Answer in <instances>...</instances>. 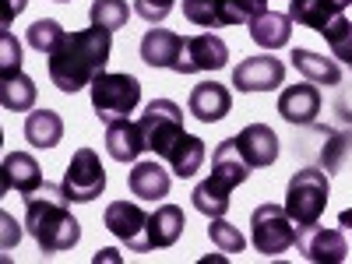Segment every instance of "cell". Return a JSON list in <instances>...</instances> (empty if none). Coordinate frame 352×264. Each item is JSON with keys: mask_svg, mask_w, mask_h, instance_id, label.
I'll list each match as a JSON object with an SVG mask.
<instances>
[{"mask_svg": "<svg viewBox=\"0 0 352 264\" xmlns=\"http://www.w3.org/2000/svg\"><path fill=\"white\" fill-rule=\"evenodd\" d=\"M113 53V32L109 28H85V32H71L60 46L50 53V81L60 88V92L74 96L78 88L92 85Z\"/></svg>", "mask_w": 352, "mask_h": 264, "instance_id": "obj_1", "label": "cell"}, {"mask_svg": "<svg viewBox=\"0 0 352 264\" xmlns=\"http://www.w3.org/2000/svg\"><path fill=\"white\" fill-rule=\"evenodd\" d=\"M67 204H71V197H67L64 184L60 187L43 184L32 194H25V229L39 243L43 254H64V250L78 247L81 226L67 212Z\"/></svg>", "mask_w": 352, "mask_h": 264, "instance_id": "obj_2", "label": "cell"}, {"mask_svg": "<svg viewBox=\"0 0 352 264\" xmlns=\"http://www.w3.org/2000/svg\"><path fill=\"white\" fill-rule=\"evenodd\" d=\"M328 190H331V184H328L324 169H317V166L296 169V176L289 180V190H285V212L296 222V229L320 222L324 204H328Z\"/></svg>", "mask_w": 352, "mask_h": 264, "instance_id": "obj_3", "label": "cell"}, {"mask_svg": "<svg viewBox=\"0 0 352 264\" xmlns=\"http://www.w3.org/2000/svg\"><path fill=\"white\" fill-rule=\"evenodd\" d=\"M138 127H141V138H144V148L162 155V159L176 148V141L187 134L184 131V109L173 99H152L144 106V113L138 116Z\"/></svg>", "mask_w": 352, "mask_h": 264, "instance_id": "obj_4", "label": "cell"}, {"mask_svg": "<svg viewBox=\"0 0 352 264\" xmlns=\"http://www.w3.org/2000/svg\"><path fill=\"white\" fill-rule=\"evenodd\" d=\"M141 102V81L134 74H99L92 81V109L99 113L102 124L127 120Z\"/></svg>", "mask_w": 352, "mask_h": 264, "instance_id": "obj_5", "label": "cell"}, {"mask_svg": "<svg viewBox=\"0 0 352 264\" xmlns=\"http://www.w3.org/2000/svg\"><path fill=\"white\" fill-rule=\"evenodd\" d=\"M250 243L264 257H278L296 247V222L289 219L282 204H257L250 215Z\"/></svg>", "mask_w": 352, "mask_h": 264, "instance_id": "obj_6", "label": "cell"}, {"mask_svg": "<svg viewBox=\"0 0 352 264\" xmlns=\"http://www.w3.org/2000/svg\"><path fill=\"white\" fill-rule=\"evenodd\" d=\"M102 226L113 232L120 243H127L134 254H148V212L134 201H113L106 215H102Z\"/></svg>", "mask_w": 352, "mask_h": 264, "instance_id": "obj_7", "label": "cell"}, {"mask_svg": "<svg viewBox=\"0 0 352 264\" xmlns=\"http://www.w3.org/2000/svg\"><path fill=\"white\" fill-rule=\"evenodd\" d=\"M64 190L71 201L78 204H88V201H96L102 190H106V169L99 162V155L92 148H78L67 173H64Z\"/></svg>", "mask_w": 352, "mask_h": 264, "instance_id": "obj_8", "label": "cell"}, {"mask_svg": "<svg viewBox=\"0 0 352 264\" xmlns=\"http://www.w3.org/2000/svg\"><path fill=\"white\" fill-rule=\"evenodd\" d=\"M296 250L314 264H342L349 257V243L342 236V229H324L317 222L296 229Z\"/></svg>", "mask_w": 352, "mask_h": 264, "instance_id": "obj_9", "label": "cell"}, {"mask_svg": "<svg viewBox=\"0 0 352 264\" xmlns=\"http://www.w3.org/2000/svg\"><path fill=\"white\" fill-rule=\"evenodd\" d=\"M285 81V64L278 56H247L232 67V88L240 92H272Z\"/></svg>", "mask_w": 352, "mask_h": 264, "instance_id": "obj_10", "label": "cell"}, {"mask_svg": "<svg viewBox=\"0 0 352 264\" xmlns=\"http://www.w3.org/2000/svg\"><path fill=\"white\" fill-rule=\"evenodd\" d=\"M184 46H187V36H176L169 28H148L141 39V60L148 67L184 74Z\"/></svg>", "mask_w": 352, "mask_h": 264, "instance_id": "obj_11", "label": "cell"}, {"mask_svg": "<svg viewBox=\"0 0 352 264\" xmlns=\"http://www.w3.org/2000/svg\"><path fill=\"white\" fill-rule=\"evenodd\" d=\"M278 113H282V120L292 124V127L317 124V116H320V88L314 81L289 85L285 92L278 96Z\"/></svg>", "mask_w": 352, "mask_h": 264, "instance_id": "obj_12", "label": "cell"}, {"mask_svg": "<svg viewBox=\"0 0 352 264\" xmlns=\"http://www.w3.org/2000/svg\"><path fill=\"white\" fill-rule=\"evenodd\" d=\"M226 64H229V46L219 36H212V32L187 36V46H184V74L222 71Z\"/></svg>", "mask_w": 352, "mask_h": 264, "instance_id": "obj_13", "label": "cell"}, {"mask_svg": "<svg viewBox=\"0 0 352 264\" xmlns=\"http://www.w3.org/2000/svg\"><path fill=\"white\" fill-rule=\"evenodd\" d=\"M187 109L201 124H219L222 116L232 109V92L226 85H219V81H201V85H194V92L187 99Z\"/></svg>", "mask_w": 352, "mask_h": 264, "instance_id": "obj_14", "label": "cell"}, {"mask_svg": "<svg viewBox=\"0 0 352 264\" xmlns=\"http://www.w3.org/2000/svg\"><path fill=\"white\" fill-rule=\"evenodd\" d=\"M236 148L250 169H264L278 159V134L268 124H250L236 134Z\"/></svg>", "mask_w": 352, "mask_h": 264, "instance_id": "obj_15", "label": "cell"}, {"mask_svg": "<svg viewBox=\"0 0 352 264\" xmlns=\"http://www.w3.org/2000/svg\"><path fill=\"white\" fill-rule=\"evenodd\" d=\"M36 187H43V173H39V162L28 155V152H11L0 162V190L11 194H32Z\"/></svg>", "mask_w": 352, "mask_h": 264, "instance_id": "obj_16", "label": "cell"}, {"mask_svg": "<svg viewBox=\"0 0 352 264\" xmlns=\"http://www.w3.org/2000/svg\"><path fill=\"white\" fill-rule=\"evenodd\" d=\"M352 0H289V18L303 25V28H314V32H324V28L345 14V8Z\"/></svg>", "mask_w": 352, "mask_h": 264, "instance_id": "obj_17", "label": "cell"}, {"mask_svg": "<svg viewBox=\"0 0 352 264\" xmlns=\"http://www.w3.org/2000/svg\"><path fill=\"white\" fill-rule=\"evenodd\" d=\"M127 187L141 201H159L169 194V169H162L155 159H141L127 173Z\"/></svg>", "mask_w": 352, "mask_h": 264, "instance_id": "obj_18", "label": "cell"}, {"mask_svg": "<svg viewBox=\"0 0 352 264\" xmlns=\"http://www.w3.org/2000/svg\"><path fill=\"white\" fill-rule=\"evenodd\" d=\"M184 226H187L184 208H176V204H159V208L148 215V247L152 250L173 247L184 236Z\"/></svg>", "mask_w": 352, "mask_h": 264, "instance_id": "obj_19", "label": "cell"}, {"mask_svg": "<svg viewBox=\"0 0 352 264\" xmlns=\"http://www.w3.org/2000/svg\"><path fill=\"white\" fill-rule=\"evenodd\" d=\"M106 152L116 159V162H138L144 148V138H141V127L131 124V120H113L106 124Z\"/></svg>", "mask_w": 352, "mask_h": 264, "instance_id": "obj_20", "label": "cell"}, {"mask_svg": "<svg viewBox=\"0 0 352 264\" xmlns=\"http://www.w3.org/2000/svg\"><path fill=\"white\" fill-rule=\"evenodd\" d=\"M212 176H215V180H222V184H229L232 190H236L250 176V166H247V159L236 148V138H226L219 148L212 152Z\"/></svg>", "mask_w": 352, "mask_h": 264, "instance_id": "obj_21", "label": "cell"}, {"mask_svg": "<svg viewBox=\"0 0 352 264\" xmlns=\"http://www.w3.org/2000/svg\"><path fill=\"white\" fill-rule=\"evenodd\" d=\"M292 21L289 14H275V11H264L261 18L250 21V39L261 46V50H282L289 46L292 39Z\"/></svg>", "mask_w": 352, "mask_h": 264, "instance_id": "obj_22", "label": "cell"}, {"mask_svg": "<svg viewBox=\"0 0 352 264\" xmlns=\"http://www.w3.org/2000/svg\"><path fill=\"white\" fill-rule=\"evenodd\" d=\"M25 138L32 148H56L64 141V120L53 109H36L25 116Z\"/></svg>", "mask_w": 352, "mask_h": 264, "instance_id": "obj_23", "label": "cell"}, {"mask_svg": "<svg viewBox=\"0 0 352 264\" xmlns=\"http://www.w3.org/2000/svg\"><path fill=\"white\" fill-rule=\"evenodd\" d=\"M292 67L314 85H342V67L331 60V56H320L314 50H303V46L292 50Z\"/></svg>", "mask_w": 352, "mask_h": 264, "instance_id": "obj_24", "label": "cell"}, {"mask_svg": "<svg viewBox=\"0 0 352 264\" xmlns=\"http://www.w3.org/2000/svg\"><path fill=\"white\" fill-rule=\"evenodd\" d=\"M229 194H232L229 184L208 176V180H201V184L194 187L190 197H194V208H197L204 219H226V212H229Z\"/></svg>", "mask_w": 352, "mask_h": 264, "instance_id": "obj_25", "label": "cell"}, {"mask_svg": "<svg viewBox=\"0 0 352 264\" xmlns=\"http://www.w3.org/2000/svg\"><path fill=\"white\" fill-rule=\"evenodd\" d=\"M204 155H208V152H204V141L194 138V134H184L180 141H176V148L166 155V162H169V169L180 176V180H187V176H194L201 169Z\"/></svg>", "mask_w": 352, "mask_h": 264, "instance_id": "obj_26", "label": "cell"}, {"mask_svg": "<svg viewBox=\"0 0 352 264\" xmlns=\"http://www.w3.org/2000/svg\"><path fill=\"white\" fill-rule=\"evenodd\" d=\"M36 81L28 74H14V78H4L0 81V102H4L8 113H28L36 106Z\"/></svg>", "mask_w": 352, "mask_h": 264, "instance_id": "obj_27", "label": "cell"}, {"mask_svg": "<svg viewBox=\"0 0 352 264\" xmlns=\"http://www.w3.org/2000/svg\"><path fill=\"white\" fill-rule=\"evenodd\" d=\"M184 18L197 28L226 25V0H184Z\"/></svg>", "mask_w": 352, "mask_h": 264, "instance_id": "obj_28", "label": "cell"}, {"mask_svg": "<svg viewBox=\"0 0 352 264\" xmlns=\"http://www.w3.org/2000/svg\"><path fill=\"white\" fill-rule=\"evenodd\" d=\"M64 39H67V32L60 28V21H53V18H39V21H32V28H28V46H32L36 53H43V56H50Z\"/></svg>", "mask_w": 352, "mask_h": 264, "instance_id": "obj_29", "label": "cell"}, {"mask_svg": "<svg viewBox=\"0 0 352 264\" xmlns=\"http://www.w3.org/2000/svg\"><path fill=\"white\" fill-rule=\"evenodd\" d=\"M328 39V46H331V56H338L342 64H349L352 67V21L345 18V14H338L324 32H320Z\"/></svg>", "mask_w": 352, "mask_h": 264, "instance_id": "obj_30", "label": "cell"}, {"mask_svg": "<svg viewBox=\"0 0 352 264\" xmlns=\"http://www.w3.org/2000/svg\"><path fill=\"white\" fill-rule=\"evenodd\" d=\"M127 18H131L127 0H96V4H92V25L109 28V32L124 28V25H127Z\"/></svg>", "mask_w": 352, "mask_h": 264, "instance_id": "obj_31", "label": "cell"}, {"mask_svg": "<svg viewBox=\"0 0 352 264\" xmlns=\"http://www.w3.org/2000/svg\"><path fill=\"white\" fill-rule=\"evenodd\" d=\"M212 226H208V236H212V243L222 250V254H243V247H247V240H243V232L236 229V226H229L226 219H208Z\"/></svg>", "mask_w": 352, "mask_h": 264, "instance_id": "obj_32", "label": "cell"}, {"mask_svg": "<svg viewBox=\"0 0 352 264\" xmlns=\"http://www.w3.org/2000/svg\"><path fill=\"white\" fill-rule=\"evenodd\" d=\"M331 141H324V173H338L352 148V131H328Z\"/></svg>", "mask_w": 352, "mask_h": 264, "instance_id": "obj_33", "label": "cell"}, {"mask_svg": "<svg viewBox=\"0 0 352 264\" xmlns=\"http://www.w3.org/2000/svg\"><path fill=\"white\" fill-rule=\"evenodd\" d=\"M268 11V0H226V25H250Z\"/></svg>", "mask_w": 352, "mask_h": 264, "instance_id": "obj_34", "label": "cell"}, {"mask_svg": "<svg viewBox=\"0 0 352 264\" xmlns=\"http://www.w3.org/2000/svg\"><path fill=\"white\" fill-rule=\"evenodd\" d=\"M14 74H21V46L11 36V28H4L0 32V81L14 78Z\"/></svg>", "mask_w": 352, "mask_h": 264, "instance_id": "obj_35", "label": "cell"}, {"mask_svg": "<svg viewBox=\"0 0 352 264\" xmlns=\"http://www.w3.org/2000/svg\"><path fill=\"white\" fill-rule=\"evenodd\" d=\"M173 4H176V0H134V14L144 18L148 25H159V21L169 18Z\"/></svg>", "mask_w": 352, "mask_h": 264, "instance_id": "obj_36", "label": "cell"}, {"mask_svg": "<svg viewBox=\"0 0 352 264\" xmlns=\"http://www.w3.org/2000/svg\"><path fill=\"white\" fill-rule=\"evenodd\" d=\"M335 113H338V120H342V124H352V88L338 92V99H335Z\"/></svg>", "mask_w": 352, "mask_h": 264, "instance_id": "obj_37", "label": "cell"}, {"mask_svg": "<svg viewBox=\"0 0 352 264\" xmlns=\"http://www.w3.org/2000/svg\"><path fill=\"white\" fill-rule=\"evenodd\" d=\"M25 11V0H4V28Z\"/></svg>", "mask_w": 352, "mask_h": 264, "instance_id": "obj_38", "label": "cell"}, {"mask_svg": "<svg viewBox=\"0 0 352 264\" xmlns=\"http://www.w3.org/2000/svg\"><path fill=\"white\" fill-rule=\"evenodd\" d=\"M56 4H67V0H56Z\"/></svg>", "mask_w": 352, "mask_h": 264, "instance_id": "obj_39", "label": "cell"}]
</instances>
